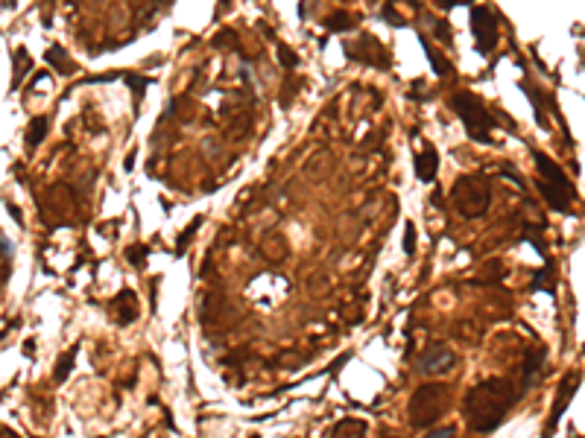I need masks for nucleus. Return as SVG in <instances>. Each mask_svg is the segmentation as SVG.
Wrapping results in <instances>:
<instances>
[{
    "label": "nucleus",
    "instance_id": "nucleus-1",
    "mask_svg": "<svg viewBox=\"0 0 585 438\" xmlns=\"http://www.w3.org/2000/svg\"><path fill=\"white\" fill-rule=\"evenodd\" d=\"M515 400H518V389L506 377H486L474 383L463 397V412L471 432L480 435L494 432L504 424L509 409L515 406Z\"/></svg>",
    "mask_w": 585,
    "mask_h": 438
},
{
    "label": "nucleus",
    "instance_id": "nucleus-2",
    "mask_svg": "<svg viewBox=\"0 0 585 438\" xmlns=\"http://www.w3.org/2000/svg\"><path fill=\"white\" fill-rule=\"evenodd\" d=\"M448 409H451V389L442 386V383H421L410 394L407 418H410V427L416 430H433Z\"/></svg>",
    "mask_w": 585,
    "mask_h": 438
},
{
    "label": "nucleus",
    "instance_id": "nucleus-3",
    "mask_svg": "<svg viewBox=\"0 0 585 438\" xmlns=\"http://www.w3.org/2000/svg\"><path fill=\"white\" fill-rule=\"evenodd\" d=\"M451 202L463 219H480L492 208V181L483 173L459 175L451 187Z\"/></svg>",
    "mask_w": 585,
    "mask_h": 438
},
{
    "label": "nucleus",
    "instance_id": "nucleus-4",
    "mask_svg": "<svg viewBox=\"0 0 585 438\" xmlns=\"http://www.w3.org/2000/svg\"><path fill=\"white\" fill-rule=\"evenodd\" d=\"M451 108L456 112V117L463 120V129L468 132L471 140H477V143L492 140V129L498 126V120H494V114L480 102L477 94H471V91H456L451 97Z\"/></svg>",
    "mask_w": 585,
    "mask_h": 438
},
{
    "label": "nucleus",
    "instance_id": "nucleus-5",
    "mask_svg": "<svg viewBox=\"0 0 585 438\" xmlns=\"http://www.w3.org/2000/svg\"><path fill=\"white\" fill-rule=\"evenodd\" d=\"M471 32H474V47L480 56H492V50L501 41L498 18L489 6H471Z\"/></svg>",
    "mask_w": 585,
    "mask_h": 438
},
{
    "label": "nucleus",
    "instance_id": "nucleus-6",
    "mask_svg": "<svg viewBox=\"0 0 585 438\" xmlns=\"http://www.w3.org/2000/svg\"><path fill=\"white\" fill-rule=\"evenodd\" d=\"M579 383H582V374H579V371H568V374L559 380V389H556V397H553V412L547 415V424H544L541 438H551V435L556 432V427H559V421H562V415L568 412L571 400H574V394H577V389H579Z\"/></svg>",
    "mask_w": 585,
    "mask_h": 438
},
{
    "label": "nucleus",
    "instance_id": "nucleus-7",
    "mask_svg": "<svg viewBox=\"0 0 585 438\" xmlns=\"http://www.w3.org/2000/svg\"><path fill=\"white\" fill-rule=\"evenodd\" d=\"M346 56L354 59V62H363V65H372V67H381V70L389 67V53H386V47L375 39V35H363L357 44H346Z\"/></svg>",
    "mask_w": 585,
    "mask_h": 438
},
{
    "label": "nucleus",
    "instance_id": "nucleus-8",
    "mask_svg": "<svg viewBox=\"0 0 585 438\" xmlns=\"http://www.w3.org/2000/svg\"><path fill=\"white\" fill-rule=\"evenodd\" d=\"M454 362H456V354L448 348V345H433V348H428L424 354H419V371L424 377H436V374H445L454 369Z\"/></svg>",
    "mask_w": 585,
    "mask_h": 438
},
{
    "label": "nucleus",
    "instance_id": "nucleus-9",
    "mask_svg": "<svg viewBox=\"0 0 585 438\" xmlns=\"http://www.w3.org/2000/svg\"><path fill=\"white\" fill-rule=\"evenodd\" d=\"M533 158H536V170H539V181H544V185H551V187H556V190H565V193H574V187H571V181H568V175L562 173V167L556 161H551L544 152H533Z\"/></svg>",
    "mask_w": 585,
    "mask_h": 438
},
{
    "label": "nucleus",
    "instance_id": "nucleus-10",
    "mask_svg": "<svg viewBox=\"0 0 585 438\" xmlns=\"http://www.w3.org/2000/svg\"><path fill=\"white\" fill-rule=\"evenodd\" d=\"M112 313L117 324H132L138 319V296L132 289H120L112 298Z\"/></svg>",
    "mask_w": 585,
    "mask_h": 438
},
{
    "label": "nucleus",
    "instance_id": "nucleus-11",
    "mask_svg": "<svg viewBox=\"0 0 585 438\" xmlns=\"http://www.w3.org/2000/svg\"><path fill=\"white\" fill-rule=\"evenodd\" d=\"M413 167H416V178H419V181H424V185H433V181H436V173H439V152L428 143V146H424V150L416 155Z\"/></svg>",
    "mask_w": 585,
    "mask_h": 438
},
{
    "label": "nucleus",
    "instance_id": "nucleus-12",
    "mask_svg": "<svg viewBox=\"0 0 585 438\" xmlns=\"http://www.w3.org/2000/svg\"><path fill=\"white\" fill-rule=\"evenodd\" d=\"M544 359H547L544 348H536V351H530V354L524 357V377H521V389H530V386L536 383V377H539V371H541Z\"/></svg>",
    "mask_w": 585,
    "mask_h": 438
},
{
    "label": "nucleus",
    "instance_id": "nucleus-13",
    "mask_svg": "<svg viewBox=\"0 0 585 438\" xmlns=\"http://www.w3.org/2000/svg\"><path fill=\"white\" fill-rule=\"evenodd\" d=\"M369 427L363 421H357V418H343V421H336L331 427V435L328 438H366Z\"/></svg>",
    "mask_w": 585,
    "mask_h": 438
},
{
    "label": "nucleus",
    "instance_id": "nucleus-14",
    "mask_svg": "<svg viewBox=\"0 0 585 438\" xmlns=\"http://www.w3.org/2000/svg\"><path fill=\"white\" fill-rule=\"evenodd\" d=\"M12 62H15V77H12V88H21L24 77H27V73H29V67H32V59H29L27 47H15V50H12Z\"/></svg>",
    "mask_w": 585,
    "mask_h": 438
},
{
    "label": "nucleus",
    "instance_id": "nucleus-15",
    "mask_svg": "<svg viewBox=\"0 0 585 438\" xmlns=\"http://www.w3.org/2000/svg\"><path fill=\"white\" fill-rule=\"evenodd\" d=\"M77 351H79V345H74L70 351H65V354H62V359L56 362V369H53V380H56L59 386H62V383L70 377V371H74V365H77Z\"/></svg>",
    "mask_w": 585,
    "mask_h": 438
},
{
    "label": "nucleus",
    "instance_id": "nucleus-16",
    "mask_svg": "<svg viewBox=\"0 0 585 438\" xmlns=\"http://www.w3.org/2000/svg\"><path fill=\"white\" fill-rule=\"evenodd\" d=\"M421 47H424V53H428V62L433 65V73H436V77H448V73L454 70V65H451L445 56H439V50H433L424 35H421Z\"/></svg>",
    "mask_w": 585,
    "mask_h": 438
},
{
    "label": "nucleus",
    "instance_id": "nucleus-17",
    "mask_svg": "<svg viewBox=\"0 0 585 438\" xmlns=\"http://www.w3.org/2000/svg\"><path fill=\"white\" fill-rule=\"evenodd\" d=\"M120 73H123V70H120ZM123 82H126V85L132 88V97H135V112H138L140 100H144V91L152 85V79H150V77H138V73H123Z\"/></svg>",
    "mask_w": 585,
    "mask_h": 438
},
{
    "label": "nucleus",
    "instance_id": "nucleus-18",
    "mask_svg": "<svg viewBox=\"0 0 585 438\" xmlns=\"http://www.w3.org/2000/svg\"><path fill=\"white\" fill-rule=\"evenodd\" d=\"M50 132V120L47 117H32V123L27 126V146H39Z\"/></svg>",
    "mask_w": 585,
    "mask_h": 438
},
{
    "label": "nucleus",
    "instance_id": "nucleus-19",
    "mask_svg": "<svg viewBox=\"0 0 585 438\" xmlns=\"http://www.w3.org/2000/svg\"><path fill=\"white\" fill-rule=\"evenodd\" d=\"M47 65L59 67L62 73H70V70H74V62H70L67 50H62V47H50V50H47Z\"/></svg>",
    "mask_w": 585,
    "mask_h": 438
},
{
    "label": "nucleus",
    "instance_id": "nucleus-20",
    "mask_svg": "<svg viewBox=\"0 0 585 438\" xmlns=\"http://www.w3.org/2000/svg\"><path fill=\"white\" fill-rule=\"evenodd\" d=\"M202 223H205L202 216H193V219H190V225H188V228H185V231L179 234V243H176V254H185V248L190 246V240H193V234H197V228H199Z\"/></svg>",
    "mask_w": 585,
    "mask_h": 438
},
{
    "label": "nucleus",
    "instance_id": "nucleus-21",
    "mask_svg": "<svg viewBox=\"0 0 585 438\" xmlns=\"http://www.w3.org/2000/svg\"><path fill=\"white\" fill-rule=\"evenodd\" d=\"M325 27H328V32H346V29H351V15L348 12H334L325 21Z\"/></svg>",
    "mask_w": 585,
    "mask_h": 438
},
{
    "label": "nucleus",
    "instance_id": "nucleus-22",
    "mask_svg": "<svg viewBox=\"0 0 585 438\" xmlns=\"http://www.w3.org/2000/svg\"><path fill=\"white\" fill-rule=\"evenodd\" d=\"M147 258H150V248H147V246H129V248H126V260H129L135 269H144Z\"/></svg>",
    "mask_w": 585,
    "mask_h": 438
},
{
    "label": "nucleus",
    "instance_id": "nucleus-23",
    "mask_svg": "<svg viewBox=\"0 0 585 438\" xmlns=\"http://www.w3.org/2000/svg\"><path fill=\"white\" fill-rule=\"evenodd\" d=\"M547 278H551V263H547L541 272H536V275H533V289H536V292L544 289V292H551V296H553V284H547Z\"/></svg>",
    "mask_w": 585,
    "mask_h": 438
},
{
    "label": "nucleus",
    "instance_id": "nucleus-24",
    "mask_svg": "<svg viewBox=\"0 0 585 438\" xmlns=\"http://www.w3.org/2000/svg\"><path fill=\"white\" fill-rule=\"evenodd\" d=\"M404 254H416V225L413 223H407L404 225Z\"/></svg>",
    "mask_w": 585,
    "mask_h": 438
},
{
    "label": "nucleus",
    "instance_id": "nucleus-25",
    "mask_svg": "<svg viewBox=\"0 0 585 438\" xmlns=\"http://www.w3.org/2000/svg\"><path fill=\"white\" fill-rule=\"evenodd\" d=\"M278 59H281V65H284L287 70H293L298 65V56H296L290 47H284V44H278Z\"/></svg>",
    "mask_w": 585,
    "mask_h": 438
},
{
    "label": "nucleus",
    "instance_id": "nucleus-26",
    "mask_svg": "<svg viewBox=\"0 0 585 438\" xmlns=\"http://www.w3.org/2000/svg\"><path fill=\"white\" fill-rule=\"evenodd\" d=\"M421 438H456V427H433L428 430Z\"/></svg>",
    "mask_w": 585,
    "mask_h": 438
},
{
    "label": "nucleus",
    "instance_id": "nucleus-27",
    "mask_svg": "<svg viewBox=\"0 0 585 438\" xmlns=\"http://www.w3.org/2000/svg\"><path fill=\"white\" fill-rule=\"evenodd\" d=\"M436 39H439V41H451V29H448V21H436Z\"/></svg>",
    "mask_w": 585,
    "mask_h": 438
},
{
    "label": "nucleus",
    "instance_id": "nucleus-28",
    "mask_svg": "<svg viewBox=\"0 0 585 438\" xmlns=\"http://www.w3.org/2000/svg\"><path fill=\"white\" fill-rule=\"evenodd\" d=\"M383 18H386V21H393L395 27H401V24H404L401 18H398V12H395V6H393V4H386V6H383Z\"/></svg>",
    "mask_w": 585,
    "mask_h": 438
},
{
    "label": "nucleus",
    "instance_id": "nucleus-29",
    "mask_svg": "<svg viewBox=\"0 0 585 438\" xmlns=\"http://www.w3.org/2000/svg\"><path fill=\"white\" fill-rule=\"evenodd\" d=\"M436 6H439L442 12H451V9H456V6H468V4H466V0H439Z\"/></svg>",
    "mask_w": 585,
    "mask_h": 438
},
{
    "label": "nucleus",
    "instance_id": "nucleus-30",
    "mask_svg": "<svg viewBox=\"0 0 585 438\" xmlns=\"http://www.w3.org/2000/svg\"><path fill=\"white\" fill-rule=\"evenodd\" d=\"M24 351H27V357H32V339L24 342Z\"/></svg>",
    "mask_w": 585,
    "mask_h": 438
},
{
    "label": "nucleus",
    "instance_id": "nucleus-31",
    "mask_svg": "<svg viewBox=\"0 0 585 438\" xmlns=\"http://www.w3.org/2000/svg\"><path fill=\"white\" fill-rule=\"evenodd\" d=\"M132 164H135V152L126 155V170H132Z\"/></svg>",
    "mask_w": 585,
    "mask_h": 438
},
{
    "label": "nucleus",
    "instance_id": "nucleus-32",
    "mask_svg": "<svg viewBox=\"0 0 585 438\" xmlns=\"http://www.w3.org/2000/svg\"><path fill=\"white\" fill-rule=\"evenodd\" d=\"M386 438H398V435H386Z\"/></svg>",
    "mask_w": 585,
    "mask_h": 438
},
{
    "label": "nucleus",
    "instance_id": "nucleus-33",
    "mask_svg": "<svg viewBox=\"0 0 585 438\" xmlns=\"http://www.w3.org/2000/svg\"><path fill=\"white\" fill-rule=\"evenodd\" d=\"M252 438H261V435H252Z\"/></svg>",
    "mask_w": 585,
    "mask_h": 438
}]
</instances>
